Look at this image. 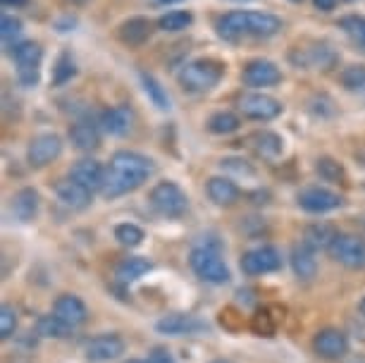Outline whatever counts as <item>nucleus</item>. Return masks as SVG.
Here are the masks:
<instances>
[{
	"label": "nucleus",
	"mask_w": 365,
	"mask_h": 363,
	"mask_svg": "<svg viewBox=\"0 0 365 363\" xmlns=\"http://www.w3.org/2000/svg\"><path fill=\"white\" fill-rule=\"evenodd\" d=\"M150 175H153V163L146 155L136 150H117L106 168V182H103L101 194L106 198L125 196L139 189Z\"/></svg>",
	"instance_id": "1"
},
{
	"label": "nucleus",
	"mask_w": 365,
	"mask_h": 363,
	"mask_svg": "<svg viewBox=\"0 0 365 363\" xmlns=\"http://www.w3.org/2000/svg\"><path fill=\"white\" fill-rule=\"evenodd\" d=\"M282 31V19L270 12L234 10L217 19V34L230 44L246 39H270Z\"/></svg>",
	"instance_id": "2"
},
{
	"label": "nucleus",
	"mask_w": 365,
	"mask_h": 363,
	"mask_svg": "<svg viewBox=\"0 0 365 363\" xmlns=\"http://www.w3.org/2000/svg\"><path fill=\"white\" fill-rule=\"evenodd\" d=\"M179 84L189 93H205L222 79V65L215 60H191L179 70Z\"/></svg>",
	"instance_id": "3"
},
{
	"label": "nucleus",
	"mask_w": 365,
	"mask_h": 363,
	"mask_svg": "<svg viewBox=\"0 0 365 363\" xmlns=\"http://www.w3.org/2000/svg\"><path fill=\"white\" fill-rule=\"evenodd\" d=\"M191 270L196 272L203 282L210 285H225L230 280V268L225 265V261L220 258V253L212 246H198L191 251L189 256Z\"/></svg>",
	"instance_id": "4"
},
{
	"label": "nucleus",
	"mask_w": 365,
	"mask_h": 363,
	"mask_svg": "<svg viewBox=\"0 0 365 363\" xmlns=\"http://www.w3.org/2000/svg\"><path fill=\"white\" fill-rule=\"evenodd\" d=\"M150 205L155 208V213H160L163 218H182L187 213L189 198L179 189V184L175 182H160L150 189L148 196Z\"/></svg>",
	"instance_id": "5"
},
{
	"label": "nucleus",
	"mask_w": 365,
	"mask_h": 363,
	"mask_svg": "<svg viewBox=\"0 0 365 363\" xmlns=\"http://www.w3.org/2000/svg\"><path fill=\"white\" fill-rule=\"evenodd\" d=\"M12 58L17 65V79L22 86H36L41 74V60H43V48L34 41H22L12 48Z\"/></svg>",
	"instance_id": "6"
},
{
	"label": "nucleus",
	"mask_w": 365,
	"mask_h": 363,
	"mask_svg": "<svg viewBox=\"0 0 365 363\" xmlns=\"http://www.w3.org/2000/svg\"><path fill=\"white\" fill-rule=\"evenodd\" d=\"M327 251L344 268L365 270V239L356 235H339Z\"/></svg>",
	"instance_id": "7"
},
{
	"label": "nucleus",
	"mask_w": 365,
	"mask_h": 363,
	"mask_svg": "<svg viewBox=\"0 0 365 363\" xmlns=\"http://www.w3.org/2000/svg\"><path fill=\"white\" fill-rule=\"evenodd\" d=\"M237 106L244 118L258 120V122L274 120L277 115H282V103L265 93H244V96H239Z\"/></svg>",
	"instance_id": "8"
},
{
	"label": "nucleus",
	"mask_w": 365,
	"mask_h": 363,
	"mask_svg": "<svg viewBox=\"0 0 365 363\" xmlns=\"http://www.w3.org/2000/svg\"><path fill=\"white\" fill-rule=\"evenodd\" d=\"M279 268H282V256L274 246H258V249H251L241 256V270L251 277L267 275V272H274Z\"/></svg>",
	"instance_id": "9"
},
{
	"label": "nucleus",
	"mask_w": 365,
	"mask_h": 363,
	"mask_svg": "<svg viewBox=\"0 0 365 363\" xmlns=\"http://www.w3.org/2000/svg\"><path fill=\"white\" fill-rule=\"evenodd\" d=\"M63 153V139L58 134H38L34 136L26 148V160L31 168H46Z\"/></svg>",
	"instance_id": "10"
},
{
	"label": "nucleus",
	"mask_w": 365,
	"mask_h": 363,
	"mask_svg": "<svg viewBox=\"0 0 365 363\" xmlns=\"http://www.w3.org/2000/svg\"><path fill=\"white\" fill-rule=\"evenodd\" d=\"M313 352L325 361H339L349 354V339L336 327H325L313 337Z\"/></svg>",
	"instance_id": "11"
},
{
	"label": "nucleus",
	"mask_w": 365,
	"mask_h": 363,
	"mask_svg": "<svg viewBox=\"0 0 365 363\" xmlns=\"http://www.w3.org/2000/svg\"><path fill=\"white\" fill-rule=\"evenodd\" d=\"M341 203L344 198L325 187H308L299 194V205L308 213H329V210L339 208Z\"/></svg>",
	"instance_id": "12"
},
{
	"label": "nucleus",
	"mask_w": 365,
	"mask_h": 363,
	"mask_svg": "<svg viewBox=\"0 0 365 363\" xmlns=\"http://www.w3.org/2000/svg\"><path fill=\"white\" fill-rule=\"evenodd\" d=\"M84 354H86V361H91V363L113 361L120 354H125V339L117 337V334H98V337L86 342Z\"/></svg>",
	"instance_id": "13"
},
{
	"label": "nucleus",
	"mask_w": 365,
	"mask_h": 363,
	"mask_svg": "<svg viewBox=\"0 0 365 363\" xmlns=\"http://www.w3.org/2000/svg\"><path fill=\"white\" fill-rule=\"evenodd\" d=\"M292 60L299 67H315V70H329L336 63V53L327 44H315L311 48H296Z\"/></svg>",
	"instance_id": "14"
},
{
	"label": "nucleus",
	"mask_w": 365,
	"mask_h": 363,
	"mask_svg": "<svg viewBox=\"0 0 365 363\" xmlns=\"http://www.w3.org/2000/svg\"><path fill=\"white\" fill-rule=\"evenodd\" d=\"M70 180L81 184V187H86L93 194V191L103 189V182H106V168H103L101 163L93 160V158L77 160L70 168Z\"/></svg>",
	"instance_id": "15"
},
{
	"label": "nucleus",
	"mask_w": 365,
	"mask_h": 363,
	"mask_svg": "<svg viewBox=\"0 0 365 363\" xmlns=\"http://www.w3.org/2000/svg\"><path fill=\"white\" fill-rule=\"evenodd\" d=\"M282 81V72L277 70V65L270 63V60H251L244 70V84L246 86H256V88H265V86H274Z\"/></svg>",
	"instance_id": "16"
},
{
	"label": "nucleus",
	"mask_w": 365,
	"mask_h": 363,
	"mask_svg": "<svg viewBox=\"0 0 365 363\" xmlns=\"http://www.w3.org/2000/svg\"><path fill=\"white\" fill-rule=\"evenodd\" d=\"M53 316H58L63 323H67L70 327H79V325L86 323L88 311H86L84 301H81L79 297H74V294H63V297L55 301Z\"/></svg>",
	"instance_id": "17"
},
{
	"label": "nucleus",
	"mask_w": 365,
	"mask_h": 363,
	"mask_svg": "<svg viewBox=\"0 0 365 363\" xmlns=\"http://www.w3.org/2000/svg\"><path fill=\"white\" fill-rule=\"evenodd\" d=\"M134 125V111L129 106H115L108 108L101 115V127L106 129L110 136H125Z\"/></svg>",
	"instance_id": "18"
},
{
	"label": "nucleus",
	"mask_w": 365,
	"mask_h": 363,
	"mask_svg": "<svg viewBox=\"0 0 365 363\" xmlns=\"http://www.w3.org/2000/svg\"><path fill=\"white\" fill-rule=\"evenodd\" d=\"M158 332L163 334H194V332H201L205 330V323H201L198 318L194 316H184V313H172V316H165L163 320H158Z\"/></svg>",
	"instance_id": "19"
},
{
	"label": "nucleus",
	"mask_w": 365,
	"mask_h": 363,
	"mask_svg": "<svg viewBox=\"0 0 365 363\" xmlns=\"http://www.w3.org/2000/svg\"><path fill=\"white\" fill-rule=\"evenodd\" d=\"M58 198L63 201L67 208H72V210H84L88 208V203H91V198L93 194L88 191L86 187H81V184H77L74 180H63V182H58Z\"/></svg>",
	"instance_id": "20"
},
{
	"label": "nucleus",
	"mask_w": 365,
	"mask_h": 363,
	"mask_svg": "<svg viewBox=\"0 0 365 363\" xmlns=\"http://www.w3.org/2000/svg\"><path fill=\"white\" fill-rule=\"evenodd\" d=\"M336 237H339V232H336L329 223H313V225H308V227L303 230V244H306L308 249H313V251L329 249V246L334 244Z\"/></svg>",
	"instance_id": "21"
},
{
	"label": "nucleus",
	"mask_w": 365,
	"mask_h": 363,
	"mask_svg": "<svg viewBox=\"0 0 365 363\" xmlns=\"http://www.w3.org/2000/svg\"><path fill=\"white\" fill-rule=\"evenodd\" d=\"M70 139L79 150H96L101 146V132L98 125H93L91 120H79L74 122L70 129Z\"/></svg>",
	"instance_id": "22"
},
{
	"label": "nucleus",
	"mask_w": 365,
	"mask_h": 363,
	"mask_svg": "<svg viewBox=\"0 0 365 363\" xmlns=\"http://www.w3.org/2000/svg\"><path fill=\"white\" fill-rule=\"evenodd\" d=\"M12 213L19 223H31L38 213V194L31 187L19 189L12 198Z\"/></svg>",
	"instance_id": "23"
},
{
	"label": "nucleus",
	"mask_w": 365,
	"mask_h": 363,
	"mask_svg": "<svg viewBox=\"0 0 365 363\" xmlns=\"http://www.w3.org/2000/svg\"><path fill=\"white\" fill-rule=\"evenodd\" d=\"M292 268L299 280H313L318 272V261H315L313 249H308L306 244H296L292 249Z\"/></svg>",
	"instance_id": "24"
},
{
	"label": "nucleus",
	"mask_w": 365,
	"mask_h": 363,
	"mask_svg": "<svg viewBox=\"0 0 365 363\" xmlns=\"http://www.w3.org/2000/svg\"><path fill=\"white\" fill-rule=\"evenodd\" d=\"M249 141H251L253 150H256L260 158H267V160L277 158V155L282 153V148H284V141H282V136L274 134V132H267V129L251 134Z\"/></svg>",
	"instance_id": "25"
},
{
	"label": "nucleus",
	"mask_w": 365,
	"mask_h": 363,
	"mask_svg": "<svg viewBox=\"0 0 365 363\" xmlns=\"http://www.w3.org/2000/svg\"><path fill=\"white\" fill-rule=\"evenodd\" d=\"M208 196L217 205H232L239 198V187L227 177H210L208 180Z\"/></svg>",
	"instance_id": "26"
},
{
	"label": "nucleus",
	"mask_w": 365,
	"mask_h": 363,
	"mask_svg": "<svg viewBox=\"0 0 365 363\" xmlns=\"http://www.w3.org/2000/svg\"><path fill=\"white\" fill-rule=\"evenodd\" d=\"M150 29H153V26H150L148 19L132 17L120 26V39L125 41L127 46H143L150 36Z\"/></svg>",
	"instance_id": "27"
},
{
	"label": "nucleus",
	"mask_w": 365,
	"mask_h": 363,
	"mask_svg": "<svg viewBox=\"0 0 365 363\" xmlns=\"http://www.w3.org/2000/svg\"><path fill=\"white\" fill-rule=\"evenodd\" d=\"M150 268H153V265H150V261H146V258L129 256L120 265H117L115 275H117L120 282H134V280H139L141 275H146Z\"/></svg>",
	"instance_id": "28"
},
{
	"label": "nucleus",
	"mask_w": 365,
	"mask_h": 363,
	"mask_svg": "<svg viewBox=\"0 0 365 363\" xmlns=\"http://www.w3.org/2000/svg\"><path fill=\"white\" fill-rule=\"evenodd\" d=\"M251 330L258 337H274L277 332V318L272 316V308H258L251 316Z\"/></svg>",
	"instance_id": "29"
},
{
	"label": "nucleus",
	"mask_w": 365,
	"mask_h": 363,
	"mask_svg": "<svg viewBox=\"0 0 365 363\" xmlns=\"http://www.w3.org/2000/svg\"><path fill=\"white\" fill-rule=\"evenodd\" d=\"M315 173H318L325 182L339 184L346 180V170L341 168V163H336L334 158H320L318 165H315Z\"/></svg>",
	"instance_id": "30"
},
{
	"label": "nucleus",
	"mask_w": 365,
	"mask_h": 363,
	"mask_svg": "<svg viewBox=\"0 0 365 363\" xmlns=\"http://www.w3.org/2000/svg\"><path fill=\"white\" fill-rule=\"evenodd\" d=\"M141 81H143V91H146L148 98L153 101V106L160 108V111H168V108H170V98H168V93H165V88L146 72L141 74Z\"/></svg>",
	"instance_id": "31"
},
{
	"label": "nucleus",
	"mask_w": 365,
	"mask_h": 363,
	"mask_svg": "<svg viewBox=\"0 0 365 363\" xmlns=\"http://www.w3.org/2000/svg\"><path fill=\"white\" fill-rule=\"evenodd\" d=\"M339 29H344V34H346L356 46L365 48V17H358V15L344 17L339 22Z\"/></svg>",
	"instance_id": "32"
},
{
	"label": "nucleus",
	"mask_w": 365,
	"mask_h": 363,
	"mask_svg": "<svg viewBox=\"0 0 365 363\" xmlns=\"http://www.w3.org/2000/svg\"><path fill=\"white\" fill-rule=\"evenodd\" d=\"M74 330V327H70L67 323H63L58 316H43L38 320V332L43 334V337H67Z\"/></svg>",
	"instance_id": "33"
},
{
	"label": "nucleus",
	"mask_w": 365,
	"mask_h": 363,
	"mask_svg": "<svg viewBox=\"0 0 365 363\" xmlns=\"http://www.w3.org/2000/svg\"><path fill=\"white\" fill-rule=\"evenodd\" d=\"M208 129L212 134H232L239 129V118L234 113H215L208 120Z\"/></svg>",
	"instance_id": "34"
},
{
	"label": "nucleus",
	"mask_w": 365,
	"mask_h": 363,
	"mask_svg": "<svg viewBox=\"0 0 365 363\" xmlns=\"http://www.w3.org/2000/svg\"><path fill=\"white\" fill-rule=\"evenodd\" d=\"M341 84L349 91L365 93V67L363 65H351L341 72Z\"/></svg>",
	"instance_id": "35"
},
{
	"label": "nucleus",
	"mask_w": 365,
	"mask_h": 363,
	"mask_svg": "<svg viewBox=\"0 0 365 363\" xmlns=\"http://www.w3.org/2000/svg\"><path fill=\"white\" fill-rule=\"evenodd\" d=\"M19 34H22V22L10 15H3V19H0V39H3L5 48H15L19 46L17 39Z\"/></svg>",
	"instance_id": "36"
},
{
	"label": "nucleus",
	"mask_w": 365,
	"mask_h": 363,
	"mask_svg": "<svg viewBox=\"0 0 365 363\" xmlns=\"http://www.w3.org/2000/svg\"><path fill=\"white\" fill-rule=\"evenodd\" d=\"M191 22H194L191 12L177 10V12H168V15H163L158 26H160L163 31H182V29H187Z\"/></svg>",
	"instance_id": "37"
},
{
	"label": "nucleus",
	"mask_w": 365,
	"mask_h": 363,
	"mask_svg": "<svg viewBox=\"0 0 365 363\" xmlns=\"http://www.w3.org/2000/svg\"><path fill=\"white\" fill-rule=\"evenodd\" d=\"M74 60H72V56L70 53H63V56L58 58V63H55V67H53V84L55 86H63V84H67L72 77H74Z\"/></svg>",
	"instance_id": "38"
},
{
	"label": "nucleus",
	"mask_w": 365,
	"mask_h": 363,
	"mask_svg": "<svg viewBox=\"0 0 365 363\" xmlns=\"http://www.w3.org/2000/svg\"><path fill=\"white\" fill-rule=\"evenodd\" d=\"M115 239L120 242L122 246H139L143 242V230L136 227L132 223H125V225H117L115 230Z\"/></svg>",
	"instance_id": "39"
},
{
	"label": "nucleus",
	"mask_w": 365,
	"mask_h": 363,
	"mask_svg": "<svg viewBox=\"0 0 365 363\" xmlns=\"http://www.w3.org/2000/svg\"><path fill=\"white\" fill-rule=\"evenodd\" d=\"M15 330H17V311H15V306L3 304V308H0V337L10 339L12 334H15Z\"/></svg>",
	"instance_id": "40"
},
{
	"label": "nucleus",
	"mask_w": 365,
	"mask_h": 363,
	"mask_svg": "<svg viewBox=\"0 0 365 363\" xmlns=\"http://www.w3.org/2000/svg\"><path fill=\"white\" fill-rule=\"evenodd\" d=\"M150 363H175V359H172L170 352H165V349H153Z\"/></svg>",
	"instance_id": "41"
},
{
	"label": "nucleus",
	"mask_w": 365,
	"mask_h": 363,
	"mask_svg": "<svg viewBox=\"0 0 365 363\" xmlns=\"http://www.w3.org/2000/svg\"><path fill=\"white\" fill-rule=\"evenodd\" d=\"M315 3V8L322 10V12H329V10H334V5H336V0H313Z\"/></svg>",
	"instance_id": "42"
},
{
	"label": "nucleus",
	"mask_w": 365,
	"mask_h": 363,
	"mask_svg": "<svg viewBox=\"0 0 365 363\" xmlns=\"http://www.w3.org/2000/svg\"><path fill=\"white\" fill-rule=\"evenodd\" d=\"M26 3H29V0H3V5H8V8H22Z\"/></svg>",
	"instance_id": "43"
},
{
	"label": "nucleus",
	"mask_w": 365,
	"mask_h": 363,
	"mask_svg": "<svg viewBox=\"0 0 365 363\" xmlns=\"http://www.w3.org/2000/svg\"><path fill=\"white\" fill-rule=\"evenodd\" d=\"M150 3H155V5H170V3H179V0H150Z\"/></svg>",
	"instance_id": "44"
},
{
	"label": "nucleus",
	"mask_w": 365,
	"mask_h": 363,
	"mask_svg": "<svg viewBox=\"0 0 365 363\" xmlns=\"http://www.w3.org/2000/svg\"><path fill=\"white\" fill-rule=\"evenodd\" d=\"M349 363H365V356H354V359H351Z\"/></svg>",
	"instance_id": "45"
},
{
	"label": "nucleus",
	"mask_w": 365,
	"mask_h": 363,
	"mask_svg": "<svg viewBox=\"0 0 365 363\" xmlns=\"http://www.w3.org/2000/svg\"><path fill=\"white\" fill-rule=\"evenodd\" d=\"M361 313H363V316H365V299L361 301Z\"/></svg>",
	"instance_id": "46"
},
{
	"label": "nucleus",
	"mask_w": 365,
	"mask_h": 363,
	"mask_svg": "<svg viewBox=\"0 0 365 363\" xmlns=\"http://www.w3.org/2000/svg\"><path fill=\"white\" fill-rule=\"evenodd\" d=\"M70 3H74V5H77V3H84V0H70Z\"/></svg>",
	"instance_id": "47"
},
{
	"label": "nucleus",
	"mask_w": 365,
	"mask_h": 363,
	"mask_svg": "<svg viewBox=\"0 0 365 363\" xmlns=\"http://www.w3.org/2000/svg\"><path fill=\"white\" fill-rule=\"evenodd\" d=\"M129 363H146V361H129ZM150 363V361H148Z\"/></svg>",
	"instance_id": "48"
},
{
	"label": "nucleus",
	"mask_w": 365,
	"mask_h": 363,
	"mask_svg": "<svg viewBox=\"0 0 365 363\" xmlns=\"http://www.w3.org/2000/svg\"><path fill=\"white\" fill-rule=\"evenodd\" d=\"M212 363H227V361H212Z\"/></svg>",
	"instance_id": "49"
},
{
	"label": "nucleus",
	"mask_w": 365,
	"mask_h": 363,
	"mask_svg": "<svg viewBox=\"0 0 365 363\" xmlns=\"http://www.w3.org/2000/svg\"><path fill=\"white\" fill-rule=\"evenodd\" d=\"M346 3H356V0H346Z\"/></svg>",
	"instance_id": "50"
}]
</instances>
